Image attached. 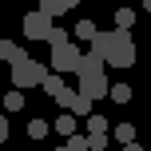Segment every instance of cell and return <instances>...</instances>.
<instances>
[{
	"instance_id": "1",
	"label": "cell",
	"mask_w": 151,
	"mask_h": 151,
	"mask_svg": "<svg viewBox=\"0 0 151 151\" xmlns=\"http://www.w3.org/2000/svg\"><path fill=\"white\" fill-rule=\"evenodd\" d=\"M91 52H99L111 68H131L135 64V40L127 28H111V32H96Z\"/></svg>"
},
{
	"instance_id": "2",
	"label": "cell",
	"mask_w": 151,
	"mask_h": 151,
	"mask_svg": "<svg viewBox=\"0 0 151 151\" xmlns=\"http://www.w3.org/2000/svg\"><path fill=\"white\" fill-rule=\"evenodd\" d=\"M44 80H48V68L40 60H20V64H12V88H44Z\"/></svg>"
},
{
	"instance_id": "3",
	"label": "cell",
	"mask_w": 151,
	"mask_h": 151,
	"mask_svg": "<svg viewBox=\"0 0 151 151\" xmlns=\"http://www.w3.org/2000/svg\"><path fill=\"white\" fill-rule=\"evenodd\" d=\"M80 64H83V52L72 44V40H64V44H52V56H48V68L52 72H80Z\"/></svg>"
},
{
	"instance_id": "4",
	"label": "cell",
	"mask_w": 151,
	"mask_h": 151,
	"mask_svg": "<svg viewBox=\"0 0 151 151\" xmlns=\"http://www.w3.org/2000/svg\"><path fill=\"white\" fill-rule=\"evenodd\" d=\"M76 88L83 91V96H91V99H104V96H111V80L104 76V68H83V72H76Z\"/></svg>"
},
{
	"instance_id": "5",
	"label": "cell",
	"mask_w": 151,
	"mask_h": 151,
	"mask_svg": "<svg viewBox=\"0 0 151 151\" xmlns=\"http://www.w3.org/2000/svg\"><path fill=\"white\" fill-rule=\"evenodd\" d=\"M52 20H56V16L40 8V12H28V16H24L20 28H24V36H28V40H48V36H52V28H56Z\"/></svg>"
},
{
	"instance_id": "6",
	"label": "cell",
	"mask_w": 151,
	"mask_h": 151,
	"mask_svg": "<svg viewBox=\"0 0 151 151\" xmlns=\"http://www.w3.org/2000/svg\"><path fill=\"white\" fill-rule=\"evenodd\" d=\"M0 60H4V64H20V60H28V56H24V48H20V44H12V40H0Z\"/></svg>"
},
{
	"instance_id": "7",
	"label": "cell",
	"mask_w": 151,
	"mask_h": 151,
	"mask_svg": "<svg viewBox=\"0 0 151 151\" xmlns=\"http://www.w3.org/2000/svg\"><path fill=\"white\" fill-rule=\"evenodd\" d=\"M0 104H4V111H24V88H12L0 96Z\"/></svg>"
},
{
	"instance_id": "8",
	"label": "cell",
	"mask_w": 151,
	"mask_h": 151,
	"mask_svg": "<svg viewBox=\"0 0 151 151\" xmlns=\"http://www.w3.org/2000/svg\"><path fill=\"white\" fill-rule=\"evenodd\" d=\"M76 4H80V0H40V8H44V12H52V16H64V12H72Z\"/></svg>"
},
{
	"instance_id": "9",
	"label": "cell",
	"mask_w": 151,
	"mask_h": 151,
	"mask_svg": "<svg viewBox=\"0 0 151 151\" xmlns=\"http://www.w3.org/2000/svg\"><path fill=\"white\" fill-rule=\"evenodd\" d=\"M64 88H68V83H64V72H48V80H44V91H48V96L56 99Z\"/></svg>"
},
{
	"instance_id": "10",
	"label": "cell",
	"mask_w": 151,
	"mask_h": 151,
	"mask_svg": "<svg viewBox=\"0 0 151 151\" xmlns=\"http://www.w3.org/2000/svg\"><path fill=\"white\" fill-rule=\"evenodd\" d=\"M52 127L60 131L64 139H68V135H76V111H68V115H56V123H52Z\"/></svg>"
},
{
	"instance_id": "11",
	"label": "cell",
	"mask_w": 151,
	"mask_h": 151,
	"mask_svg": "<svg viewBox=\"0 0 151 151\" xmlns=\"http://www.w3.org/2000/svg\"><path fill=\"white\" fill-rule=\"evenodd\" d=\"M111 104H131V83H111Z\"/></svg>"
},
{
	"instance_id": "12",
	"label": "cell",
	"mask_w": 151,
	"mask_h": 151,
	"mask_svg": "<svg viewBox=\"0 0 151 151\" xmlns=\"http://www.w3.org/2000/svg\"><path fill=\"white\" fill-rule=\"evenodd\" d=\"M115 28H135V12H131V8H119V12H115Z\"/></svg>"
},
{
	"instance_id": "13",
	"label": "cell",
	"mask_w": 151,
	"mask_h": 151,
	"mask_svg": "<svg viewBox=\"0 0 151 151\" xmlns=\"http://www.w3.org/2000/svg\"><path fill=\"white\" fill-rule=\"evenodd\" d=\"M48 131H52V127H48V119H32V123H28V139H44Z\"/></svg>"
},
{
	"instance_id": "14",
	"label": "cell",
	"mask_w": 151,
	"mask_h": 151,
	"mask_svg": "<svg viewBox=\"0 0 151 151\" xmlns=\"http://www.w3.org/2000/svg\"><path fill=\"white\" fill-rule=\"evenodd\" d=\"M107 131V119L104 115H88V135H104Z\"/></svg>"
},
{
	"instance_id": "15",
	"label": "cell",
	"mask_w": 151,
	"mask_h": 151,
	"mask_svg": "<svg viewBox=\"0 0 151 151\" xmlns=\"http://www.w3.org/2000/svg\"><path fill=\"white\" fill-rule=\"evenodd\" d=\"M96 24H91V20H80V24H76V36H80V40H96Z\"/></svg>"
},
{
	"instance_id": "16",
	"label": "cell",
	"mask_w": 151,
	"mask_h": 151,
	"mask_svg": "<svg viewBox=\"0 0 151 151\" xmlns=\"http://www.w3.org/2000/svg\"><path fill=\"white\" fill-rule=\"evenodd\" d=\"M68 147L72 151H91V139L88 135H68Z\"/></svg>"
},
{
	"instance_id": "17",
	"label": "cell",
	"mask_w": 151,
	"mask_h": 151,
	"mask_svg": "<svg viewBox=\"0 0 151 151\" xmlns=\"http://www.w3.org/2000/svg\"><path fill=\"white\" fill-rule=\"evenodd\" d=\"M115 139H119V143H131V139H135V127H131V123H119V127H115Z\"/></svg>"
},
{
	"instance_id": "18",
	"label": "cell",
	"mask_w": 151,
	"mask_h": 151,
	"mask_svg": "<svg viewBox=\"0 0 151 151\" xmlns=\"http://www.w3.org/2000/svg\"><path fill=\"white\" fill-rule=\"evenodd\" d=\"M64 40H72V36H68V28H52V36H48V48H52V44H64Z\"/></svg>"
},
{
	"instance_id": "19",
	"label": "cell",
	"mask_w": 151,
	"mask_h": 151,
	"mask_svg": "<svg viewBox=\"0 0 151 151\" xmlns=\"http://www.w3.org/2000/svg\"><path fill=\"white\" fill-rule=\"evenodd\" d=\"M91 139V151H104L107 147V131H104V135H88Z\"/></svg>"
},
{
	"instance_id": "20",
	"label": "cell",
	"mask_w": 151,
	"mask_h": 151,
	"mask_svg": "<svg viewBox=\"0 0 151 151\" xmlns=\"http://www.w3.org/2000/svg\"><path fill=\"white\" fill-rule=\"evenodd\" d=\"M4 139H8V111L0 115V143H4Z\"/></svg>"
},
{
	"instance_id": "21",
	"label": "cell",
	"mask_w": 151,
	"mask_h": 151,
	"mask_svg": "<svg viewBox=\"0 0 151 151\" xmlns=\"http://www.w3.org/2000/svg\"><path fill=\"white\" fill-rule=\"evenodd\" d=\"M123 151H143V147H139L135 139H131V143H123Z\"/></svg>"
},
{
	"instance_id": "22",
	"label": "cell",
	"mask_w": 151,
	"mask_h": 151,
	"mask_svg": "<svg viewBox=\"0 0 151 151\" xmlns=\"http://www.w3.org/2000/svg\"><path fill=\"white\" fill-rule=\"evenodd\" d=\"M56 151H72V147H68V139H64V147H56Z\"/></svg>"
},
{
	"instance_id": "23",
	"label": "cell",
	"mask_w": 151,
	"mask_h": 151,
	"mask_svg": "<svg viewBox=\"0 0 151 151\" xmlns=\"http://www.w3.org/2000/svg\"><path fill=\"white\" fill-rule=\"evenodd\" d=\"M139 4H143V8H147V12H151V0H139Z\"/></svg>"
},
{
	"instance_id": "24",
	"label": "cell",
	"mask_w": 151,
	"mask_h": 151,
	"mask_svg": "<svg viewBox=\"0 0 151 151\" xmlns=\"http://www.w3.org/2000/svg\"><path fill=\"white\" fill-rule=\"evenodd\" d=\"M0 96H4V88H0Z\"/></svg>"
},
{
	"instance_id": "25",
	"label": "cell",
	"mask_w": 151,
	"mask_h": 151,
	"mask_svg": "<svg viewBox=\"0 0 151 151\" xmlns=\"http://www.w3.org/2000/svg\"><path fill=\"white\" fill-rule=\"evenodd\" d=\"M127 4H131V0H127Z\"/></svg>"
}]
</instances>
